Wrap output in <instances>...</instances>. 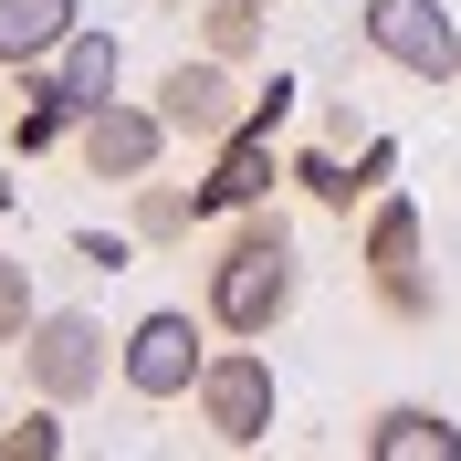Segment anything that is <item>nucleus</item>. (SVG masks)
Wrapping results in <instances>:
<instances>
[{
    "label": "nucleus",
    "instance_id": "obj_11",
    "mask_svg": "<svg viewBox=\"0 0 461 461\" xmlns=\"http://www.w3.org/2000/svg\"><path fill=\"white\" fill-rule=\"evenodd\" d=\"M53 85H63L74 115H95V105L115 95V32H74V42L53 53Z\"/></svg>",
    "mask_w": 461,
    "mask_h": 461
},
{
    "label": "nucleus",
    "instance_id": "obj_1",
    "mask_svg": "<svg viewBox=\"0 0 461 461\" xmlns=\"http://www.w3.org/2000/svg\"><path fill=\"white\" fill-rule=\"evenodd\" d=\"M294 294H304V262H294V230H284V210L273 200H252V210H230V230H221V262H210V304L200 315L221 325V336H273V325L294 315Z\"/></svg>",
    "mask_w": 461,
    "mask_h": 461
},
{
    "label": "nucleus",
    "instance_id": "obj_19",
    "mask_svg": "<svg viewBox=\"0 0 461 461\" xmlns=\"http://www.w3.org/2000/svg\"><path fill=\"white\" fill-rule=\"evenodd\" d=\"M0 147H11V126H0Z\"/></svg>",
    "mask_w": 461,
    "mask_h": 461
},
{
    "label": "nucleus",
    "instance_id": "obj_2",
    "mask_svg": "<svg viewBox=\"0 0 461 461\" xmlns=\"http://www.w3.org/2000/svg\"><path fill=\"white\" fill-rule=\"evenodd\" d=\"M357 262H367V294H377V315H388V325H430V315H440V284H430V230H420V210H409L399 189H377Z\"/></svg>",
    "mask_w": 461,
    "mask_h": 461
},
{
    "label": "nucleus",
    "instance_id": "obj_3",
    "mask_svg": "<svg viewBox=\"0 0 461 461\" xmlns=\"http://www.w3.org/2000/svg\"><path fill=\"white\" fill-rule=\"evenodd\" d=\"M22 388L32 399H53V409H74V399H95L105 388V367H115V346H105V325L85 315V304H42V315L22 325Z\"/></svg>",
    "mask_w": 461,
    "mask_h": 461
},
{
    "label": "nucleus",
    "instance_id": "obj_17",
    "mask_svg": "<svg viewBox=\"0 0 461 461\" xmlns=\"http://www.w3.org/2000/svg\"><path fill=\"white\" fill-rule=\"evenodd\" d=\"M42 315V294H32V262L0 252V346H22V325Z\"/></svg>",
    "mask_w": 461,
    "mask_h": 461
},
{
    "label": "nucleus",
    "instance_id": "obj_5",
    "mask_svg": "<svg viewBox=\"0 0 461 461\" xmlns=\"http://www.w3.org/2000/svg\"><path fill=\"white\" fill-rule=\"evenodd\" d=\"M200 367H210V315L158 304V315H137L126 336H115V377H126L137 399H189Z\"/></svg>",
    "mask_w": 461,
    "mask_h": 461
},
{
    "label": "nucleus",
    "instance_id": "obj_4",
    "mask_svg": "<svg viewBox=\"0 0 461 461\" xmlns=\"http://www.w3.org/2000/svg\"><path fill=\"white\" fill-rule=\"evenodd\" d=\"M189 399H200V430L221 440V451H262V440H273V357H262L252 336H230V346H210V367H200V388H189Z\"/></svg>",
    "mask_w": 461,
    "mask_h": 461
},
{
    "label": "nucleus",
    "instance_id": "obj_14",
    "mask_svg": "<svg viewBox=\"0 0 461 461\" xmlns=\"http://www.w3.org/2000/svg\"><path fill=\"white\" fill-rule=\"evenodd\" d=\"M74 137V105H63V85L32 63V85H22V115H11V158H32V147H63Z\"/></svg>",
    "mask_w": 461,
    "mask_h": 461
},
{
    "label": "nucleus",
    "instance_id": "obj_8",
    "mask_svg": "<svg viewBox=\"0 0 461 461\" xmlns=\"http://www.w3.org/2000/svg\"><path fill=\"white\" fill-rule=\"evenodd\" d=\"M241 105H252V95L230 85L221 53H189V63L158 74V115H168V137H189V147H221L230 126H241Z\"/></svg>",
    "mask_w": 461,
    "mask_h": 461
},
{
    "label": "nucleus",
    "instance_id": "obj_6",
    "mask_svg": "<svg viewBox=\"0 0 461 461\" xmlns=\"http://www.w3.org/2000/svg\"><path fill=\"white\" fill-rule=\"evenodd\" d=\"M357 42L420 85H461V32L440 0H357Z\"/></svg>",
    "mask_w": 461,
    "mask_h": 461
},
{
    "label": "nucleus",
    "instance_id": "obj_7",
    "mask_svg": "<svg viewBox=\"0 0 461 461\" xmlns=\"http://www.w3.org/2000/svg\"><path fill=\"white\" fill-rule=\"evenodd\" d=\"M74 158H85L95 178H115V189H137V178L168 158V115H158V105H126V95H105L95 115H74Z\"/></svg>",
    "mask_w": 461,
    "mask_h": 461
},
{
    "label": "nucleus",
    "instance_id": "obj_16",
    "mask_svg": "<svg viewBox=\"0 0 461 461\" xmlns=\"http://www.w3.org/2000/svg\"><path fill=\"white\" fill-rule=\"evenodd\" d=\"M63 451V409L53 399H32L22 420H0V461H53Z\"/></svg>",
    "mask_w": 461,
    "mask_h": 461
},
{
    "label": "nucleus",
    "instance_id": "obj_9",
    "mask_svg": "<svg viewBox=\"0 0 461 461\" xmlns=\"http://www.w3.org/2000/svg\"><path fill=\"white\" fill-rule=\"evenodd\" d=\"M74 11H85V0H0V63H22V74H32V63H53L63 42L85 32Z\"/></svg>",
    "mask_w": 461,
    "mask_h": 461
},
{
    "label": "nucleus",
    "instance_id": "obj_10",
    "mask_svg": "<svg viewBox=\"0 0 461 461\" xmlns=\"http://www.w3.org/2000/svg\"><path fill=\"white\" fill-rule=\"evenodd\" d=\"M367 461H461V420H440V409H377Z\"/></svg>",
    "mask_w": 461,
    "mask_h": 461
},
{
    "label": "nucleus",
    "instance_id": "obj_15",
    "mask_svg": "<svg viewBox=\"0 0 461 461\" xmlns=\"http://www.w3.org/2000/svg\"><path fill=\"white\" fill-rule=\"evenodd\" d=\"M262 11H273V0H210L200 11V53H221L230 74H241V63L262 53Z\"/></svg>",
    "mask_w": 461,
    "mask_h": 461
},
{
    "label": "nucleus",
    "instance_id": "obj_13",
    "mask_svg": "<svg viewBox=\"0 0 461 461\" xmlns=\"http://www.w3.org/2000/svg\"><path fill=\"white\" fill-rule=\"evenodd\" d=\"M284 178H304V200H315V210H336V221H357V200H377L367 178L336 158V137H325V147H304V158H284Z\"/></svg>",
    "mask_w": 461,
    "mask_h": 461
},
{
    "label": "nucleus",
    "instance_id": "obj_18",
    "mask_svg": "<svg viewBox=\"0 0 461 461\" xmlns=\"http://www.w3.org/2000/svg\"><path fill=\"white\" fill-rule=\"evenodd\" d=\"M74 262H95V273H115V262H126V241H105V230H74Z\"/></svg>",
    "mask_w": 461,
    "mask_h": 461
},
{
    "label": "nucleus",
    "instance_id": "obj_12",
    "mask_svg": "<svg viewBox=\"0 0 461 461\" xmlns=\"http://www.w3.org/2000/svg\"><path fill=\"white\" fill-rule=\"evenodd\" d=\"M126 230H137V241H189V230H200V200H189V189H168V178L147 168L137 189H126Z\"/></svg>",
    "mask_w": 461,
    "mask_h": 461
},
{
    "label": "nucleus",
    "instance_id": "obj_20",
    "mask_svg": "<svg viewBox=\"0 0 461 461\" xmlns=\"http://www.w3.org/2000/svg\"><path fill=\"white\" fill-rule=\"evenodd\" d=\"M0 420H11V409H0Z\"/></svg>",
    "mask_w": 461,
    "mask_h": 461
}]
</instances>
